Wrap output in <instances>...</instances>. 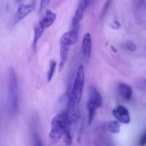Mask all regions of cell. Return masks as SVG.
<instances>
[{
  "instance_id": "obj_3",
  "label": "cell",
  "mask_w": 146,
  "mask_h": 146,
  "mask_svg": "<svg viewBox=\"0 0 146 146\" xmlns=\"http://www.w3.org/2000/svg\"><path fill=\"white\" fill-rule=\"evenodd\" d=\"M85 81H86L85 68L83 65H80L77 69L75 78L74 80L70 92L68 97V102L80 105L83 95Z\"/></svg>"
},
{
  "instance_id": "obj_12",
  "label": "cell",
  "mask_w": 146,
  "mask_h": 146,
  "mask_svg": "<svg viewBox=\"0 0 146 146\" xmlns=\"http://www.w3.org/2000/svg\"><path fill=\"white\" fill-rule=\"evenodd\" d=\"M44 32V29L38 23H37L35 25V27H34V34H33V44H32V46H33V49H36L37 44H38V42L40 39V38L42 37Z\"/></svg>"
},
{
  "instance_id": "obj_7",
  "label": "cell",
  "mask_w": 146,
  "mask_h": 146,
  "mask_svg": "<svg viewBox=\"0 0 146 146\" xmlns=\"http://www.w3.org/2000/svg\"><path fill=\"white\" fill-rule=\"evenodd\" d=\"M79 38V30L78 29H71L68 32H66L60 38V44H65L68 45L74 44Z\"/></svg>"
},
{
  "instance_id": "obj_6",
  "label": "cell",
  "mask_w": 146,
  "mask_h": 146,
  "mask_svg": "<svg viewBox=\"0 0 146 146\" xmlns=\"http://www.w3.org/2000/svg\"><path fill=\"white\" fill-rule=\"evenodd\" d=\"M113 115L120 123L129 124L131 122L130 113L128 110L122 105H119L113 110Z\"/></svg>"
},
{
  "instance_id": "obj_13",
  "label": "cell",
  "mask_w": 146,
  "mask_h": 146,
  "mask_svg": "<svg viewBox=\"0 0 146 146\" xmlns=\"http://www.w3.org/2000/svg\"><path fill=\"white\" fill-rule=\"evenodd\" d=\"M108 130L114 134L119 133L121 131V125L118 121H110L107 123Z\"/></svg>"
},
{
  "instance_id": "obj_24",
  "label": "cell",
  "mask_w": 146,
  "mask_h": 146,
  "mask_svg": "<svg viewBox=\"0 0 146 146\" xmlns=\"http://www.w3.org/2000/svg\"><path fill=\"white\" fill-rule=\"evenodd\" d=\"M19 1H20V0H19Z\"/></svg>"
},
{
  "instance_id": "obj_2",
  "label": "cell",
  "mask_w": 146,
  "mask_h": 146,
  "mask_svg": "<svg viewBox=\"0 0 146 146\" xmlns=\"http://www.w3.org/2000/svg\"><path fill=\"white\" fill-rule=\"evenodd\" d=\"M72 127L71 121L66 111L58 114L51 121L50 131L49 134L50 139L52 143H57L63 138V135L67 131L71 130Z\"/></svg>"
},
{
  "instance_id": "obj_5",
  "label": "cell",
  "mask_w": 146,
  "mask_h": 146,
  "mask_svg": "<svg viewBox=\"0 0 146 146\" xmlns=\"http://www.w3.org/2000/svg\"><path fill=\"white\" fill-rule=\"evenodd\" d=\"M35 7H36V0H32L28 3L21 4V6H19L14 16V21H15L14 24H16L17 22L27 17L28 15H30L35 9Z\"/></svg>"
},
{
  "instance_id": "obj_16",
  "label": "cell",
  "mask_w": 146,
  "mask_h": 146,
  "mask_svg": "<svg viewBox=\"0 0 146 146\" xmlns=\"http://www.w3.org/2000/svg\"><path fill=\"white\" fill-rule=\"evenodd\" d=\"M32 146H44L42 139L37 132H33L32 135Z\"/></svg>"
},
{
  "instance_id": "obj_19",
  "label": "cell",
  "mask_w": 146,
  "mask_h": 146,
  "mask_svg": "<svg viewBox=\"0 0 146 146\" xmlns=\"http://www.w3.org/2000/svg\"><path fill=\"white\" fill-rule=\"evenodd\" d=\"M94 0H79V4L78 7L83 9L84 10H86L88 7L92 3Z\"/></svg>"
},
{
  "instance_id": "obj_20",
  "label": "cell",
  "mask_w": 146,
  "mask_h": 146,
  "mask_svg": "<svg viewBox=\"0 0 146 146\" xmlns=\"http://www.w3.org/2000/svg\"><path fill=\"white\" fill-rule=\"evenodd\" d=\"M50 3V0H41L40 1V6H39V11L43 10L48 4Z\"/></svg>"
},
{
  "instance_id": "obj_1",
  "label": "cell",
  "mask_w": 146,
  "mask_h": 146,
  "mask_svg": "<svg viewBox=\"0 0 146 146\" xmlns=\"http://www.w3.org/2000/svg\"><path fill=\"white\" fill-rule=\"evenodd\" d=\"M8 112L10 116H15L19 111V83L16 73L10 68L8 79Z\"/></svg>"
},
{
  "instance_id": "obj_9",
  "label": "cell",
  "mask_w": 146,
  "mask_h": 146,
  "mask_svg": "<svg viewBox=\"0 0 146 146\" xmlns=\"http://www.w3.org/2000/svg\"><path fill=\"white\" fill-rule=\"evenodd\" d=\"M117 91L119 95L126 101H129L133 98V88L127 83L120 82L117 86Z\"/></svg>"
},
{
  "instance_id": "obj_4",
  "label": "cell",
  "mask_w": 146,
  "mask_h": 146,
  "mask_svg": "<svg viewBox=\"0 0 146 146\" xmlns=\"http://www.w3.org/2000/svg\"><path fill=\"white\" fill-rule=\"evenodd\" d=\"M103 100L99 92L95 88L92 87L89 93V98L87 101V124L90 126L94 120L96 115V111L102 106Z\"/></svg>"
},
{
  "instance_id": "obj_11",
  "label": "cell",
  "mask_w": 146,
  "mask_h": 146,
  "mask_svg": "<svg viewBox=\"0 0 146 146\" xmlns=\"http://www.w3.org/2000/svg\"><path fill=\"white\" fill-rule=\"evenodd\" d=\"M69 50H70V45H68L65 44H60V62H59V66H58L59 72H61L63 69L68 61Z\"/></svg>"
},
{
  "instance_id": "obj_22",
  "label": "cell",
  "mask_w": 146,
  "mask_h": 146,
  "mask_svg": "<svg viewBox=\"0 0 146 146\" xmlns=\"http://www.w3.org/2000/svg\"><path fill=\"white\" fill-rule=\"evenodd\" d=\"M111 27H112L114 29H118V28H120L121 25H120V23H119L117 21H114L113 23L111 24Z\"/></svg>"
},
{
  "instance_id": "obj_10",
  "label": "cell",
  "mask_w": 146,
  "mask_h": 146,
  "mask_svg": "<svg viewBox=\"0 0 146 146\" xmlns=\"http://www.w3.org/2000/svg\"><path fill=\"white\" fill-rule=\"evenodd\" d=\"M56 19V15L54 12H52L51 10L47 9L44 17L38 21V24L45 30L46 28L50 27L55 22Z\"/></svg>"
},
{
  "instance_id": "obj_23",
  "label": "cell",
  "mask_w": 146,
  "mask_h": 146,
  "mask_svg": "<svg viewBox=\"0 0 146 146\" xmlns=\"http://www.w3.org/2000/svg\"><path fill=\"white\" fill-rule=\"evenodd\" d=\"M143 1H145V0H143Z\"/></svg>"
},
{
  "instance_id": "obj_8",
  "label": "cell",
  "mask_w": 146,
  "mask_h": 146,
  "mask_svg": "<svg viewBox=\"0 0 146 146\" xmlns=\"http://www.w3.org/2000/svg\"><path fill=\"white\" fill-rule=\"evenodd\" d=\"M82 54L85 58L88 59L91 57L92 51V38L90 33H86L82 38Z\"/></svg>"
},
{
  "instance_id": "obj_25",
  "label": "cell",
  "mask_w": 146,
  "mask_h": 146,
  "mask_svg": "<svg viewBox=\"0 0 146 146\" xmlns=\"http://www.w3.org/2000/svg\"><path fill=\"white\" fill-rule=\"evenodd\" d=\"M145 49H146V48H145Z\"/></svg>"
},
{
  "instance_id": "obj_17",
  "label": "cell",
  "mask_w": 146,
  "mask_h": 146,
  "mask_svg": "<svg viewBox=\"0 0 146 146\" xmlns=\"http://www.w3.org/2000/svg\"><path fill=\"white\" fill-rule=\"evenodd\" d=\"M62 139H63L64 144L67 146H70L72 145V143H73V137H72L71 130H68V131H67V132L64 133Z\"/></svg>"
},
{
  "instance_id": "obj_14",
  "label": "cell",
  "mask_w": 146,
  "mask_h": 146,
  "mask_svg": "<svg viewBox=\"0 0 146 146\" xmlns=\"http://www.w3.org/2000/svg\"><path fill=\"white\" fill-rule=\"evenodd\" d=\"M56 66H57V63L56 61L52 60L50 62V67H49V70L47 72V82H50L51 80L53 79L55 73H56Z\"/></svg>"
},
{
  "instance_id": "obj_15",
  "label": "cell",
  "mask_w": 146,
  "mask_h": 146,
  "mask_svg": "<svg viewBox=\"0 0 146 146\" xmlns=\"http://www.w3.org/2000/svg\"><path fill=\"white\" fill-rule=\"evenodd\" d=\"M113 2H114V0H106L105 1V3L104 4L103 8L101 9V12H100V15H99L100 20H103L106 16V15H107L108 11L110 10Z\"/></svg>"
},
{
  "instance_id": "obj_21",
  "label": "cell",
  "mask_w": 146,
  "mask_h": 146,
  "mask_svg": "<svg viewBox=\"0 0 146 146\" xmlns=\"http://www.w3.org/2000/svg\"><path fill=\"white\" fill-rule=\"evenodd\" d=\"M139 145L141 146H145L146 145V130L145 132V133L143 134V136H142L141 139H140Z\"/></svg>"
},
{
  "instance_id": "obj_18",
  "label": "cell",
  "mask_w": 146,
  "mask_h": 146,
  "mask_svg": "<svg viewBox=\"0 0 146 146\" xmlns=\"http://www.w3.org/2000/svg\"><path fill=\"white\" fill-rule=\"evenodd\" d=\"M123 46L127 50L131 51V52H134L137 50V45L133 41H127L126 43H124Z\"/></svg>"
}]
</instances>
